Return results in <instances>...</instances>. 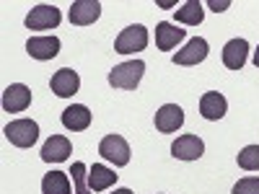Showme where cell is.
Masks as SVG:
<instances>
[{"mask_svg":"<svg viewBox=\"0 0 259 194\" xmlns=\"http://www.w3.org/2000/svg\"><path fill=\"white\" fill-rule=\"evenodd\" d=\"M143 73H145V62L143 60H130V62H122L117 68H112L109 83L114 88H122V91H135Z\"/></svg>","mask_w":259,"mask_h":194,"instance_id":"obj_1","label":"cell"},{"mask_svg":"<svg viewBox=\"0 0 259 194\" xmlns=\"http://www.w3.org/2000/svg\"><path fill=\"white\" fill-rule=\"evenodd\" d=\"M6 137L8 142H13L16 148H31L39 137V124L34 119H16L11 124H6Z\"/></svg>","mask_w":259,"mask_h":194,"instance_id":"obj_2","label":"cell"},{"mask_svg":"<svg viewBox=\"0 0 259 194\" xmlns=\"http://www.w3.org/2000/svg\"><path fill=\"white\" fill-rule=\"evenodd\" d=\"M145 47H148V29L140 24L122 29V34L114 39V52H119V55H133V52H140Z\"/></svg>","mask_w":259,"mask_h":194,"instance_id":"obj_3","label":"cell"},{"mask_svg":"<svg viewBox=\"0 0 259 194\" xmlns=\"http://www.w3.org/2000/svg\"><path fill=\"white\" fill-rule=\"evenodd\" d=\"M99 153L104 161H109L114 166H127L130 163V145L122 135H106L99 142Z\"/></svg>","mask_w":259,"mask_h":194,"instance_id":"obj_4","label":"cell"},{"mask_svg":"<svg viewBox=\"0 0 259 194\" xmlns=\"http://www.w3.org/2000/svg\"><path fill=\"white\" fill-rule=\"evenodd\" d=\"M60 18H62V16H60V8L41 3V6H36V8H31V11H29V16H26V29H31V31L57 29Z\"/></svg>","mask_w":259,"mask_h":194,"instance_id":"obj_5","label":"cell"},{"mask_svg":"<svg viewBox=\"0 0 259 194\" xmlns=\"http://www.w3.org/2000/svg\"><path fill=\"white\" fill-rule=\"evenodd\" d=\"M29 104H31V91L24 83H11L3 91V112H8V114L24 112Z\"/></svg>","mask_w":259,"mask_h":194,"instance_id":"obj_6","label":"cell"},{"mask_svg":"<svg viewBox=\"0 0 259 194\" xmlns=\"http://www.w3.org/2000/svg\"><path fill=\"white\" fill-rule=\"evenodd\" d=\"M202 153H205V142L197 135H182L171 145V156L179 161H197L202 158Z\"/></svg>","mask_w":259,"mask_h":194,"instance_id":"obj_7","label":"cell"},{"mask_svg":"<svg viewBox=\"0 0 259 194\" xmlns=\"http://www.w3.org/2000/svg\"><path fill=\"white\" fill-rule=\"evenodd\" d=\"M182 124H184V112H182L179 104H163L156 112V129L163 132V135L177 132Z\"/></svg>","mask_w":259,"mask_h":194,"instance_id":"obj_8","label":"cell"},{"mask_svg":"<svg viewBox=\"0 0 259 194\" xmlns=\"http://www.w3.org/2000/svg\"><path fill=\"white\" fill-rule=\"evenodd\" d=\"M70 153H73V145L65 135H52L41 145V161H47V163H62V161H68Z\"/></svg>","mask_w":259,"mask_h":194,"instance_id":"obj_9","label":"cell"},{"mask_svg":"<svg viewBox=\"0 0 259 194\" xmlns=\"http://www.w3.org/2000/svg\"><path fill=\"white\" fill-rule=\"evenodd\" d=\"M207 52H210L207 41H205L202 36H194V39L187 41L184 50H179V52L174 55V65H200V62L207 57Z\"/></svg>","mask_w":259,"mask_h":194,"instance_id":"obj_10","label":"cell"},{"mask_svg":"<svg viewBox=\"0 0 259 194\" xmlns=\"http://www.w3.org/2000/svg\"><path fill=\"white\" fill-rule=\"evenodd\" d=\"M26 52L34 57V60H52V57H57V52H60V39L57 36H31L29 41H26Z\"/></svg>","mask_w":259,"mask_h":194,"instance_id":"obj_11","label":"cell"},{"mask_svg":"<svg viewBox=\"0 0 259 194\" xmlns=\"http://www.w3.org/2000/svg\"><path fill=\"white\" fill-rule=\"evenodd\" d=\"M52 91L60 96V99H70L73 93H78V88H80V78H78V73L75 70H70V68H62V70H57L55 75H52Z\"/></svg>","mask_w":259,"mask_h":194,"instance_id":"obj_12","label":"cell"},{"mask_svg":"<svg viewBox=\"0 0 259 194\" xmlns=\"http://www.w3.org/2000/svg\"><path fill=\"white\" fill-rule=\"evenodd\" d=\"M226 112H228V101H226L223 93L210 91V93H205V96L200 99V114H202L207 122H218V119H223Z\"/></svg>","mask_w":259,"mask_h":194,"instance_id":"obj_13","label":"cell"},{"mask_svg":"<svg viewBox=\"0 0 259 194\" xmlns=\"http://www.w3.org/2000/svg\"><path fill=\"white\" fill-rule=\"evenodd\" d=\"M101 16V3L96 0H75L70 6V24L75 26H89Z\"/></svg>","mask_w":259,"mask_h":194,"instance_id":"obj_14","label":"cell"},{"mask_svg":"<svg viewBox=\"0 0 259 194\" xmlns=\"http://www.w3.org/2000/svg\"><path fill=\"white\" fill-rule=\"evenodd\" d=\"M249 57V44L246 39H231L223 47V65L228 70H241Z\"/></svg>","mask_w":259,"mask_h":194,"instance_id":"obj_15","label":"cell"},{"mask_svg":"<svg viewBox=\"0 0 259 194\" xmlns=\"http://www.w3.org/2000/svg\"><path fill=\"white\" fill-rule=\"evenodd\" d=\"M184 36H187V29H179L174 24H168V21H161L156 26V47L168 52V50H174Z\"/></svg>","mask_w":259,"mask_h":194,"instance_id":"obj_16","label":"cell"},{"mask_svg":"<svg viewBox=\"0 0 259 194\" xmlns=\"http://www.w3.org/2000/svg\"><path fill=\"white\" fill-rule=\"evenodd\" d=\"M91 124V112L85 109L83 104H73L62 112V127L70 129V132H80Z\"/></svg>","mask_w":259,"mask_h":194,"instance_id":"obj_17","label":"cell"},{"mask_svg":"<svg viewBox=\"0 0 259 194\" xmlns=\"http://www.w3.org/2000/svg\"><path fill=\"white\" fill-rule=\"evenodd\" d=\"M117 176L119 174H114L112 168H106L101 163H94L91 171H89V189L91 191H104V189H109V186L117 184Z\"/></svg>","mask_w":259,"mask_h":194,"instance_id":"obj_18","label":"cell"},{"mask_svg":"<svg viewBox=\"0 0 259 194\" xmlns=\"http://www.w3.org/2000/svg\"><path fill=\"white\" fill-rule=\"evenodd\" d=\"M70 179L62 171H50V174L41 179V194H70Z\"/></svg>","mask_w":259,"mask_h":194,"instance_id":"obj_19","label":"cell"},{"mask_svg":"<svg viewBox=\"0 0 259 194\" xmlns=\"http://www.w3.org/2000/svg\"><path fill=\"white\" fill-rule=\"evenodd\" d=\"M202 18H205V11H202L200 0H189V3H184V6L177 11V21H179V24H187V26L202 24Z\"/></svg>","mask_w":259,"mask_h":194,"instance_id":"obj_20","label":"cell"},{"mask_svg":"<svg viewBox=\"0 0 259 194\" xmlns=\"http://www.w3.org/2000/svg\"><path fill=\"white\" fill-rule=\"evenodd\" d=\"M236 161L244 171H259V145H246Z\"/></svg>","mask_w":259,"mask_h":194,"instance_id":"obj_21","label":"cell"},{"mask_svg":"<svg viewBox=\"0 0 259 194\" xmlns=\"http://www.w3.org/2000/svg\"><path fill=\"white\" fill-rule=\"evenodd\" d=\"M73 186H75V194H91L89 189V174H85V163H73Z\"/></svg>","mask_w":259,"mask_h":194,"instance_id":"obj_22","label":"cell"},{"mask_svg":"<svg viewBox=\"0 0 259 194\" xmlns=\"http://www.w3.org/2000/svg\"><path fill=\"white\" fill-rule=\"evenodd\" d=\"M231 194H259V176H246L241 181H236Z\"/></svg>","mask_w":259,"mask_h":194,"instance_id":"obj_23","label":"cell"},{"mask_svg":"<svg viewBox=\"0 0 259 194\" xmlns=\"http://www.w3.org/2000/svg\"><path fill=\"white\" fill-rule=\"evenodd\" d=\"M207 6H210V8L215 11V13H221V11H226V8H228L231 3H228V0H221V3H218V0H210Z\"/></svg>","mask_w":259,"mask_h":194,"instance_id":"obj_24","label":"cell"},{"mask_svg":"<svg viewBox=\"0 0 259 194\" xmlns=\"http://www.w3.org/2000/svg\"><path fill=\"white\" fill-rule=\"evenodd\" d=\"M112 194H133V191H130V189H114Z\"/></svg>","mask_w":259,"mask_h":194,"instance_id":"obj_25","label":"cell"},{"mask_svg":"<svg viewBox=\"0 0 259 194\" xmlns=\"http://www.w3.org/2000/svg\"><path fill=\"white\" fill-rule=\"evenodd\" d=\"M254 65L259 68V47H256V52H254Z\"/></svg>","mask_w":259,"mask_h":194,"instance_id":"obj_26","label":"cell"}]
</instances>
